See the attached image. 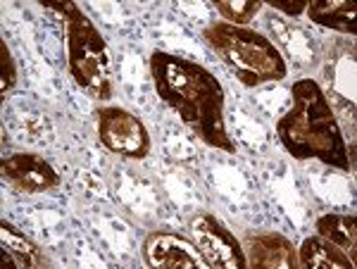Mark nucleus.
<instances>
[{
  "instance_id": "15",
  "label": "nucleus",
  "mask_w": 357,
  "mask_h": 269,
  "mask_svg": "<svg viewBox=\"0 0 357 269\" xmlns=\"http://www.w3.org/2000/svg\"><path fill=\"white\" fill-rule=\"evenodd\" d=\"M17 84V67H15V60L8 50V43H0V93H8L13 91Z\"/></svg>"
},
{
  "instance_id": "11",
  "label": "nucleus",
  "mask_w": 357,
  "mask_h": 269,
  "mask_svg": "<svg viewBox=\"0 0 357 269\" xmlns=\"http://www.w3.org/2000/svg\"><path fill=\"white\" fill-rule=\"evenodd\" d=\"M298 267L305 269H353L355 260L324 236H307L298 248Z\"/></svg>"
},
{
  "instance_id": "8",
  "label": "nucleus",
  "mask_w": 357,
  "mask_h": 269,
  "mask_svg": "<svg viewBox=\"0 0 357 269\" xmlns=\"http://www.w3.org/2000/svg\"><path fill=\"white\" fill-rule=\"evenodd\" d=\"M3 176L24 193H45L60 184L53 164L36 153H13L3 160Z\"/></svg>"
},
{
  "instance_id": "10",
  "label": "nucleus",
  "mask_w": 357,
  "mask_h": 269,
  "mask_svg": "<svg viewBox=\"0 0 357 269\" xmlns=\"http://www.w3.org/2000/svg\"><path fill=\"white\" fill-rule=\"evenodd\" d=\"M0 255L5 267H43L48 260L43 257L41 248L26 238L20 229H15L8 222H0Z\"/></svg>"
},
{
  "instance_id": "1",
  "label": "nucleus",
  "mask_w": 357,
  "mask_h": 269,
  "mask_svg": "<svg viewBox=\"0 0 357 269\" xmlns=\"http://www.w3.org/2000/svg\"><path fill=\"white\" fill-rule=\"evenodd\" d=\"M151 77L158 98L174 110L200 141L217 151L236 153L224 122V89L215 74L181 55L155 50Z\"/></svg>"
},
{
  "instance_id": "3",
  "label": "nucleus",
  "mask_w": 357,
  "mask_h": 269,
  "mask_svg": "<svg viewBox=\"0 0 357 269\" xmlns=\"http://www.w3.org/2000/svg\"><path fill=\"white\" fill-rule=\"evenodd\" d=\"M203 38L248 89L281 82L289 74L281 50L260 31H252L248 26H234L227 22H215V24L205 26Z\"/></svg>"
},
{
  "instance_id": "2",
  "label": "nucleus",
  "mask_w": 357,
  "mask_h": 269,
  "mask_svg": "<svg viewBox=\"0 0 357 269\" xmlns=\"http://www.w3.org/2000/svg\"><path fill=\"white\" fill-rule=\"evenodd\" d=\"M291 107L276 122V134L296 160H319L329 167L350 169L348 146L326 93L314 79L291 86Z\"/></svg>"
},
{
  "instance_id": "16",
  "label": "nucleus",
  "mask_w": 357,
  "mask_h": 269,
  "mask_svg": "<svg viewBox=\"0 0 357 269\" xmlns=\"http://www.w3.org/2000/svg\"><path fill=\"white\" fill-rule=\"evenodd\" d=\"M262 3H267L269 8L279 10V13H284L289 17H298V15H303L305 10H307L310 0H262Z\"/></svg>"
},
{
  "instance_id": "5",
  "label": "nucleus",
  "mask_w": 357,
  "mask_h": 269,
  "mask_svg": "<svg viewBox=\"0 0 357 269\" xmlns=\"http://www.w3.org/2000/svg\"><path fill=\"white\" fill-rule=\"evenodd\" d=\"M98 139L110 153L126 160H143L151 153L146 124L124 107H102L98 112Z\"/></svg>"
},
{
  "instance_id": "14",
  "label": "nucleus",
  "mask_w": 357,
  "mask_h": 269,
  "mask_svg": "<svg viewBox=\"0 0 357 269\" xmlns=\"http://www.w3.org/2000/svg\"><path fill=\"white\" fill-rule=\"evenodd\" d=\"M215 8L227 20V24L243 26L260 13L262 0H215Z\"/></svg>"
},
{
  "instance_id": "12",
  "label": "nucleus",
  "mask_w": 357,
  "mask_h": 269,
  "mask_svg": "<svg viewBox=\"0 0 357 269\" xmlns=\"http://www.w3.org/2000/svg\"><path fill=\"white\" fill-rule=\"evenodd\" d=\"M305 13L319 26L353 36L357 33V8L353 0H312Z\"/></svg>"
},
{
  "instance_id": "6",
  "label": "nucleus",
  "mask_w": 357,
  "mask_h": 269,
  "mask_svg": "<svg viewBox=\"0 0 357 269\" xmlns=\"http://www.w3.org/2000/svg\"><path fill=\"white\" fill-rule=\"evenodd\" d=\"M195 245L203 253L207 267L217 269H245V253L238 238L210 213H198L191 220Z\"/></svg>"
},
{
  "instance_id": "4",
  "label": "nucleus",
  "mask_w": 357,
  "mask_h": 269,
  "mask_svg": "<svg viewBox=\"0 0 357 269\" xmlns=\"http://www.w3.org/2000/svg\"><path fill=\"white\" fill-rule=\"evenodd\" d=\"M45 10H53L65 20L67 31V65L74 82L89 91L93 98H110L112 93V70L110 50L102 33L93 22L79 10L72 0H38Z\"/></svg>"
},
{
  "instance_id": "7",
  "label": "nucleus",
  "mask_w": 357,
  "mask_h": 269,
  "mask_svg": "<svg viewBox=\"0 0 357 269\" xmlns=\"http://www.w3.org/2000/svg\"><path fill=\"white\" fill-rule=\"evenodd\" d=\"M143 257L155 269H203L207 267L198 245L169 231H153L143 241Z\"/></svg>"
},
{
  "instance_id": "9",
  "label": "nucleus",
  "mask_w": 357,
  "mask_h": 269,
  "mask_svg": "<svg viewBox=\"0 0 357 269\" xmlns=\"http://www.w3.org/2000/svg\"><path fill=\"white\" fill-rule=\"evenodd\" d=\"M248 267L293 269L298 267V250L281 233H255L241 241Z\"/></svg>"
},
{
  "instance_id": "13",
  "label": "nucleus",
  "mask_w": 357,
  "mask_h": 269,
  "mask_svg": "<svg viewBox=\"0 0 357 269\" xmlns=\"http://www.w3.org/2000/svg\"><path fill=\"white\" fill-rule=\"evenodd\" d=\"M317 233L338 245L355 260L357 255V217L355 215H321L317 220Z\"/></svg>"
}]
</instances>
